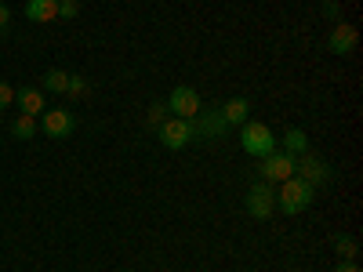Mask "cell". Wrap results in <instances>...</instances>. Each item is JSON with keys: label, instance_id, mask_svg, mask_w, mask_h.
I'll return each mask as SVG.
<instances>
[{"label": "cell", "instance_id": "obj_1", "mask_svg": "<svg viewBox=\"0 0 363 272\" xmlns=\"http://www.w3.org/2000/svg\"><path fill=\"white\" fill-rule=\"evenodd\" d=\"M313 200H316V189L298 174H291L287 181L277 186V210H284V215H301V210L313 207Z\"/></svg>", "mask_w": 363, "mask_h": 272}, {"label": "cell", "instance_id": "obj_2", "mask_svg": "<svg viewBox=\"0 0 363 272\" xmlns=\"http://www.w3.org/2000/svg\"><path fill=\"white\" fill-rule=\"evenodd\" d=\"M240 149H244L247 157L262 160L269 153H277L280 142H277V135L269 131V124H262V120H247V124H240Z\"/></svg>", "mask_w": 363, "mask_h": 272}, {"label": "cell", "instance_id": "obj_3", "mask_svg": "<svg viewBox=\"0 0 363 272\" xmlns=\"http://www.w3.org/2000/svg\"><path fill=\"white\" fill-rule=\"evenodd\" d=\"M160 135V145L178 153V149H186L189 142H196V120H178V116H167L164 124L157 128Z\"/></svg>", "mask_w": 363, "mask_h": 272}, {"label": "cell", "instance_id": "obj_4", "mask_svg": "<svg viewBox=\"0 0 363 272\" xmlns=\"http://www.w3.org/2000/svg\"><path fill=\"white\" fill-rule=\"evenodd\" d=\"M244 207H247V215L258 218V222L272 218V215H277V186H269V181H255V186L247 189V196H244Z\"/></svg>", "mask_w": 363, "mask_h": 272}, {"label": "cell", "instance_id": "obj_5", "mask_svg": "<svg viewBox=\"0 0 363 272\" xmlns=\"http://www.w3.org/2000/svg\"><path fill=\"white\" fill-rule=\"evenodd\" d=\"M167 109H171V116H178V120H196V116L203 113V102H200V95H196V87L178 84L171 95H167Z\"/></svg>", "mask_w": 363, "mask_h": 272}, {"label": "cell", "instance_id": "obj_6", "mask_svg": "<svg viewBox=\"0 0 363 272\" xmlns=\"http://www.w3.org/2000/svg\"><path fill=\"white\" fill-rule=\"evenodd\" d=\"M258 174H262V181H269V186H280V181H287L294 174V157H287L284 149H277V153L262 157Z\"/></svg>", "mask_w": 363, "mask_h": 272}, {"label": "cell", "instance_id": "obj_7", "mask_svg": "<svg viewBox=\"0 0 363 272\" xmlns=\"http://www.w3.org/2000/svg\"><path fill=\"white\" fill-rule=\"evenodd\" d=\"M40 131L48 138H69L77 131V116L69 109H44L40 113Z\"/></svg>", "mask_w": 363, "mask_h": 272}, {"label": "cell", "instance_id": "obj_8", "mask_svg": "<svg viewBox=\"0 0 363 272\" xmlns=\"http://www.w3.org/2000/svg\"><path fill=\"white\" fill-rule=\"evenodd\" d=\"M356 44H359V33H356L352 22H335V26H330V33H327V51L330 55L345 58V55L356 51Z\"/></svg>", "mask_w": 363, "mask_h": 272}, {"label": "cell", "instance_id": "obj_9", "mask_svg": "<svg viewBox=\"0 0 363 272\" xmlns=\"http://www.w3.org/2000/svg\"><path fill=\"white\" fill-rule=\"evenodd\" d=\"M294 174H298V178H306L313 189H320L323 181H330V167L313 153V149H309V153H301V157L294 160Z\"/></svg>", "mask_w": 363, "mask_h": 272}, {"label": "cell", "instance_id": "obj_10", "mask_svg": "<svg viewBox=\"0 0 363 272\" xmlns=\"http://www.w3.org/2000/svg\"><path fill=\"white\" fill-rule=\"evenodd\" d=\"M218 113H222V120H225V128H240V124H247V120H251V98L236 95V98H229Z\"/></svg>", "mask_w": 363, "mask_h": 272}, {"label": "cell", "instance_id": "obj_11", "mask_svg": "<svg viewBox=\"0 0 363 272\" xmlns=\"http://www.w3.org/2000/svg\"><path fill=\"white\" fill-rule=\"evenodd\" d=\"M15 102H18V109H22L26 116H40V113L48 109V98H44L40 87H18V91H15Z\"/></svg>", "mask_w": 363, "mask_h": 272}, {"label": "cell", "instance_id": "obj_12", "mask_svg": "<svg viewBox=\"0 0 363 272\" xmlns=\"http://www.w3.org/2000/svg\"><path fill=\"white\" fill-rule=\"evenodd\" d=\"M26 18L29 22H55L58 18V0H26Z\"/></svg>", "mask_w": 363, "mask_h": 272}, {"label": "cell", "instance_id": "obj_13", "mask_svg": "<svg viewBox=\"0 0 363 272\" xmlns=\"http://www.w3.org/2000/svg\"><path fill=\"white\" fill-rule=\"evenodd\" d=\"M284 153L287 157H301V153H309V135L301 131V128H291V131H284Z\"/></svg>", "mask_w": 363, "mask_h": 272}, {"label": "cell", "instance_id": "obj_14", "mask_svg": "<svg viewBox=\"0 0 363 272\" xmlns=\"http://www.w3.org/2000/svg\"><path fill=\"white\" fill-rule=\"evenodd\" d=\"M40 84H44L40 91H51V95H66V84H69V73H66V69H48Z\"/></svg>", "mask_w": 363, "mask_h": 272}, {"label": "cell", "instance_id": "obj_15", "mask_svg": "<svg viewBox=\"0 0 363 272\" xmlns=\"http://www.w3.org/2000/svg\"><path fill=\"white\" fill-rule=\"evenodd\" d=\"M37 131H40L37 116H26V113H18V116H15V124H11V135H15V138H22V142H26V138H33Z\"/></svg>", "mask_w": 363, "mask_h": 272}, {"label": "cell", "instance_id": "obj_16", "mask_svg": "<svg viewBox=\"0 0 363 272\" xmlns=\"http://www.w3.org/2000/svg\"><path fill=\"white\" fill-rule=\"evenodd\" d=\"M335 251H338L342 261H356V239L352 236H338L335 239Z\"/></svg>", "mask_w": 363, "mask_h": 272}, {"label": "cell", "instance_id": "obj_17", "mask_svg": "<svg viewBox=\"0 0 363 272\" xmlns=\"http://www.w3.org/2000/svg\"><path fill=\"white\" fill-rule=\"evenodd\" d=\"M80 15V0H58V18H77Z\"/></svg>", "mask_w": 363, "mask_h": 272}, {"label": "cell", "instance_id": "obj_18", "mask_svg": "<svg viewBox=\"0 0 363 272\" xmlns=\"http://www.w3.org/2000/svg\"><path fill=\"white\" fill-rule=\"evenodd\" d=\"M11 102H15V87L8 80H0V113L11 109Z\"/></svg>", "mask_w": 363, "mask_h": 272}, {"label": "cell", "instance_id": "obj_19", "mask_svg": "<svg viewBox=\"0 0 363 272\" xmlns=\"http://www.w3.org/2000/svg\"><path fill=\"white\" fill-rule=\"evenodd\" d=\"M66 95H73V98L87 95V80H84V76H69V84H66Z\"/></svg>", "mask_w": 363, "mask_h": 272}, {"label": "cell", "instance_id": "obj_20", "mask_svg": "<svg viewBox=\"0 0 363 272\" xmlns=\"http://www.w3.org/2000/svg\"><path fill=\"white\" fill-rule=\"evenodd\" d=\"M164 113H167V106H164V102H153V106H149V120H153V124H157V128H160V124H164V120H167Z\"/></svg>", "mask_w": 363, "mask_h": 272}, {"label": "cell", "instance_id": "obj_21", "mask_svg": "<svg viewBox=\"0 0 363 272\" xmlns=\"http://www.w3.org/2000/svg\"><path fill=\"white\" fill-rule=\"evenodd\" d=\"M8 26H11V8L0 4V33H8Z\"/></svg>", "mask_w": 363, "mask_h": 272}, {"label": "cell", "instance_id": "obj_22", "mask_svg": "<svg viewBox=\"0 0 363 272\" xmlns=\"http://www.w3.org/2000/svg\"><path fill=\"white\" fill-rule=\"evenodd\" d=\"M323 11H327L330 18H335V22H342V15H338V4H335V0H327V4H323Z\"/></svg>", "mask_w": 363, "mask_h": 272}, {"label": "cell", "instance_id": "obj_23", "mask_svg": "<svg viewBox=\"0 0 363 272\" xmlns=\"http://www.w3.org/2000/svg\"><path fill=\"white\" fill-rule=\"evenodd\" d=\"M335 272H359V265H356V261H338Z\"/></svg>", "mask_w": 363, "mask_h": 272}]
</instances>
